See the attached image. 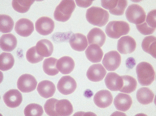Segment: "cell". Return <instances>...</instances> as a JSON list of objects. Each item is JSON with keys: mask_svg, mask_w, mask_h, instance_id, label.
<instances>
[{"mask_svg": "<svg viewBox=\"0 0 156 116\" xmlns=\"http://www.w3.org/2000/svg\"><path fill=\"white\" fill-rule=\"evenodd\" d=\"M86 18L91 24L101 27L108 22L109 15L108 11L101 8L92 7L87 10Z\"/></svg>", "mask_w": 156, "mask_h": 116, "instance_id": "cell-1", "label": "cell"}, {"mask_svg": "<svg viewBox=\"0 0 156 116\" xmlns=\"http://www.w3.org/2000/svg\"><path fill=\"white\" fill-rule=\"evenodd\" d=\"M139 83L142 86L151 85L155 79V73L153 67L149 63L142 62L136 67Z\"/></svg>", "mask_w": 156, "mask_h": 116, "instance_id": "cell-2", "label": "cell"}, {"mask_svg": "<svg viewBox=\"0 0 156 116\" xmlns=\"http://www.w3.org/2000/svg\"><path fill=\"white\" fill-rule=\"evenodd\" d=\"M128 23L124 21H112L108 23L105 28L107 36L113 39H119L122 36L127 35L130 31Z\"/></svg>", "mask_w": 156, "mask_h": 116, "instance_id": "cell-3", "label": "cell"}, {"mask_svg": "<svg viewBox=\"0 0 156 116\" xmlns=\"http://www.w3.org/2000/svg\"><path fill=\"white\" fill-rule=\"evenodd\" d=\"M76 8L74 1H62L56 7L54 12L55 20L61 22H66L70 19Z\"/></svg>", "mask_w": 156, "mask_h": 116, "instance_id": "cell-4", "label": "cell"}, {"mask_svg": "<svg viewBox=\"0 0 156 116\" xmlns=\"http://www.w3.org/2000/svg\"><path fill=\"white\" fill-rule=\"evenodd\" d=\"M125 13L126 18L130 23L137 25L142 24L145 21L146 12L139 5L133 4L129 5Z\"/></svg>", "mask_w": 156, "mask_h": 116, "instance_id": "cell-5", "label": "cell"}, {"mask_svg": "<svg viewBox=\"0 0 156 116\" xmlns=\"http://www.w3.org/2000/svg\"><path fill=\"white\" fill-rule=\"evenodd\" d=\"M101 5L112 15L120 16L123 15L124 11L128 5L127 1L113 0V1H101Z\"/></svg>", "mask_w": 156, "mask_h": 116, "instance_id": "cell-6", "label": "cell"}, {"mask_svg": "<svg viewBox=\"0 0 156 116\" xmlns=\"http://www.w3.org/2000/svg\"><path fill=\"white\" fill-rule=\"evenodd\" d=\"M37 82L34 76L29 74L21 75L17 81V87L23 93H29L35 90Z\"/></svg>", "mask_w": 156, "mask_h": 116, "instance_id": "cell-7", "label": "cell"}, {"mask_svg": "<svg viewBox=\"0 0 156 116\" xmlns=\"http://www.w3.org/2000/svg\"><path fill=\"white\" fill-rule=\"evenodd\" d=\"M121 61V56L119 53L116 51H112L105 54L102 63L108 71H113L119 68Z\"/></svg>", "mask_w": 156, "mask_h": 116, "instance_id": "cell-8", "label": "cell"}, {"mask_svg": "<svg viewBox=\"0 0 156 116\" xmlns=\"http://www.w3.org/2000/svg\"><path fill=\"white\" fill-rule=\"evenodd\" d=\"M58 90L62 94L69 95L75 91L77 87L76 81L71 77L63 76L58 81Z\"/></svg>", "mask_w": 156, "mask_h": 116, "instance_id": "cell-9", "label": "cell"}, {"mask_svg": "<svg viewBox=\"0 0 156 116\" xmlns=\"http://www.w3.org/2000/svg\"><path fill=\"white\" fill-rule=\"evenodd\" d=\"M36 31L41 35L47 36L51 34L54 29V22L51 18L43 16L38 19L35 22Z\"/></svg>", "mask_w": 156, "mask_h": 116, "instance_id": "cell-10", "label": "cell"}, {"mask_svg": "<svg viewBox=\"0 0 156 116\" xmlns=\"http://www.w3.org/2000/svg\"><path fill=\"white\" fill-rule=\"evenodd\" d=\"M136 43L135 39L129 36L121 37L118 42L117 50L121 54H131L136 49Z\"/></svg>", "mask_w": 156, "mask_h": 116, "instance_id": "cell-11", "label": "cell"}, {"mask_svg": "<svg viewBox=\"0 0 156 116\" xmlns=\"http://www.w3.org/2000/svg\"><path fill=\"white\" fill-rule=\"evenodd\" d=\"M3 100L6 105L10 108L18 107L23 101V96L17 89H11L6 92L3 97Z\"/></svg>", "mask_w": 156, "mask_h": 116, "instance_id": "cell-12", "label": "cell"}, {"mask_svg": "<svg viewBox=\"0 0 156 116\" xmlns=\"http://www.w3.org/2000/svg\"><path fill=\"white\" fill-rule=\"evenodd\" d=\"M15 31L18 35L23 37L29 36L34 31V23L26 18H22L16 23Z\"/></svg>", "mask_w": 156, "mask_h": 116, "instance_id": "cell-13", "label": "cell"}, {"mask_svg": "<svg viewBox=\"0 0 156 116\" xmlns=\"http://www.w3.org/2000/svg\"><path fill=\"white\" fill-rule=\"evenodd\" d=\"M106 73V70L101 64H96L89 67L86 75L90 80L97 82L102 80Z\"/></svg>", "mask_w": 156, "mask_h": 116, "instance_id": "cell-14", "label": "cell"}, {"mask_svg": "<svg viewBox=\"0 0 156 116\" xmlns=\"http://www.w3.org/2000/svg\"><path fill=\"white\" fill-rule=\"evenodd\" d=\"M94 100V103L99 107L105 108L111 105L113 97L109 91L102 90L96 94Z\"/></svg>", "mask_w": 156, "mask_h": 116, "instance_id": "cell-15", "label": "cell"}, {"mask_svg": "<svg viewBox=\"0 0 156 116\" xmlns=\"http://www.w3.org/2000/svg\"><path fill=\"white\" fill-rule=\"evenodd\" d=\"M73 111V106L69 100H57L55 106V116H70Z\"/></svg>", "mask_w": 156, "mask_h": 116, "instance_id": "cell-16", "label": "cell"}, {"mask_svg": "<svg viewBox=\"0 0 156 116\" xmlns=\"http://www.w3.org/2000/svg\"><path fill=\"white\" fill-rule=\"evenodd\" d=\"M69 42L73 49L79 52L84 51L88 45L86 36L79 33L72 34L69 39Z\"/></svg>", "mask_w": 156, "mask_h": 116, "instance_id": "cell-17", "label": "cell"}, {"mask_svg": "<svg viewBox=\"0 0 156 116\" xmlns=\"http://www.w3.org/2000/svg\"><path fill=\"white\" fill-rule=\"evenodd\" d=\"M89 45L95 44L101 47L106 40V36L105 32L100 28H94L92 29L87 35Z\"/></svg>", "mask_w": 156, "mask_h": 116, "instance_id": "cell-18", "label": "cell"}, {"mask_svg": "<svg viewBox=\"0 0 156 116\" xmlns=\"http://www.w3.org/2000/svg\"><path fill=\"white\" fill-rule=\"evenodd\" d=\"M105 85L108 89L112 91H117L121 89L123 85L121 76L115 73H109L107 74L105 79Z\"/></svg>", "mask_w": 156, "mask_h": 116, "instance_id": "cell-19", "label": "cell"}, {"mask_svg": "<svg viewBox=\"0 0 156 116\" xmlns=\"http://www.w3.org/2000/svg\"><path fill=\"white\" fill-rule=\"evenodd\" d=\"M113 103L118 110L125 112L130 109L133 102L130 95L119 93L115 97Z\"/></svg>", "mask_w": 156, "mask_h": 116, "instance_id": "cell-20", "label": "cell"}, {"mask_svg": "<svg viewBox=\"0 0 156 116\" xmlns=\"http://www.w3.org/2000/svg\"><path fill=\"white\" fill-rule=\"evenodd\" d=\"M37 90L40 96L45 98H48L53 96L56 88L54 84L51 81L43 80L39 83Z\"/></svg>", "mask_w": 156, "mask_h": 116, "instance_id": "cell-21", "label": "cell"}, {"mask_svg": "<svg viewBox=\"0 0 156 116\" xmlns=\"http://www.w3.org/2000/svg\"><path fill=\"white\" fill-rule=\"evenodd\" d=\"M87 58L93 63H97L101 62L104 53L98 45L95 44L90 45L85 51Z\"/></svg>", "mask_w": 156, "mask_h": 116, "instance_id": "cell-22", "label": "cell"}, {"mask_svg": "<svg viewBox=\"0 0 156 116\" xmlns=\"http://www.w3.org/2000/svg\"><path fill=\"white\" fill-rule=\"evenodd\" d=\"M75 63L72 58L69 56H64L57 61V67L63 74H68L73 71Z\"/></svg>", "mask_w": 156, "mask_h": 116, "instance_id": "cell-23", "label": "cell"}, {"mask_svg": "<svg viewBox=\"0 0 156 116\" xmlns=\"http://www.w3.org/2000/svg\"><path fill=\"white\" fill-rule=\"evenodd\" d=\"M36 48L38 54L44 57L51 56L54 49L52 43L45 39L39 41L36 45Z\"/></svg>", "mask_w": 156, "mask_h": 116, "instance_id": "cell-24", "label": "cell"}, {"mask_svg": "<svg viewBox=\"0 0 156 116\" xmlns=\"http://www.w3.org/2000/svg\"><path fill=\"white\" fill-rule=\"evenodd\" d=\"M1 48L3 51L11 52L16 48L17 39L12 34H4L1 37Z\"/></svg>", "mask_w": 156, "mask_h": 116, "instance_id": "cell-25", "label": "cell"}, {"mask_svg": "<svg viewBox=\"0 0 156 116\" xmlns=\"http://www.w3.org/2000/svg\"><path fill=\"white\" fill-rule=\"evenodd\" d=\"M154 94L152 91L147 87L141 88L136 93V98L141 104L147 105L153 101Z\"/></svg>", "mask_w": 156, "mask_h": 116, "instance_id": "cell-26", "label": "cell"}, {"mask_svg": "<svg viewBox=\"0 0 156 116\" xmlns=\"http://www.w3.org/2000/svg\"><path fill=\"white\" fill-rule=\"evenodd\" d=\"M142 48L143 51L148 53L156 59V38L153 36L146 37L142 43Z\"/></svg>", "mask_w": 156, "mask_h": 116, "instance_id": "cell-27", "label": "cell"}, {"mask_svg": "<svg viewBox=\"0 0 156 116\" xmlns=\"http://www.w3.org/2000/svg\"><path fill=\"white\" fill-rule=\"evenodd\" d=\"M121 77L123 80V85L120 91L123 93L130 94L136 90L137 82L135 78L128 75L121 76Z\"/></svg>", "mask_w": 156, "mask_h": 116, "instance_id": "cell-28", "label": "cell"}, {"mask_svg": "<svg viewBox=\"0 0 156 116\" xmlns=\"http://www.w3.org/2000/svg\"><path fill=\"white\" fill-rule=\"evenodd\" d=\"M58 60L53 57H50L44 60L43 69L44 73L50 76H55L58 74L59 70L57 67Z\"/></svg>", "mask_w": 156, "mask_h": 116, "instance_id": "cell-29", "label": "cell"}, {"mask_svg": "<svg viewBox=\"0 0 156 116\" xmlns=\"http://www.w3.org/2000/svg\"><path fill=\"white\" fill-rule=\"evenodd\" d=\"M15 63V59L11 53H3L0 58V69L2 71H7L12 68Z\"/></svg>", "mask_w": 156, "mask_h": 116, "instance_id": "cell-30", "label": "cell"}, {"mask_svg": "<svg viewBox=\"0 0 156 116\" xmlns=\"http://www.w3.org/2000/svg\"><path fill=\"white\" fill-rule=\"evenodd\" d=\"M34 2L33 0H13L12 1V6L16 12L24 13L29 10Z\"/></svg>", "mask_w": 156, "mask_h": 116, "instance_id": "cell-31", "label": "cell"}, {"mask_svg": "<svg viewBox=\"0 0 156 116\" xmlns=\"http://www.w3.org/2000/svg\"><path fill=\"white\" fill-rule=\"evenodd\" d=\"M0 17L1 32L3 33L10 32L14 26L13 19L9 15H1Z\"/></svg>", "mask_w": 156, "mask_h": 116, "instance_id": "cell-32", "label": "cell"}, {"mask_svg": "<svg viewBox=\"0 0 156 116\" xmlns=\"http://www.w3.org/2000/svg\"><path fill=\"white\" fill-rule=\"evenodd\" d=\"M43 113L44 110L42 106L35 103L28 105L24 111L25 116H41L43 115Z\"/></svg>", "mask_w": 156, "mask_h": 116, "instance_id": "cell-33", "label": "cell"}, {"mask_svg": "<svg viewBox=\"0 0 156 116\" xmlns=\"http://www.w3.org/2000/svg\"><path fill=\"white\" fill-rule=\"evenodd\" d=\"M27 60L28 62L32 64L38 63L44 59V57L38 54L36 46L29 49L26 54Z\"/></svg>", "mask_w": 156, "mask_h": 116, "instance_id": "cell-34", "label": "cell"}, {"mask_svg": "<svg viewBox=\"0 0 156 116\" xmlns=\"http://www.w3.org/2000/svg\"><path fill=\"white\" fill-rule=\"evenodd\" d=\"M57 99L54 98H50L47 100L44 106L45 112L47 115L55 116V103Z\"/></svg>", "mask_w": 156, "mask_h": 116, "instance_id": "cell-35", "label": "cell"}, {"mask_svg": "<svg viewBox=\"0 0 156 116\" xmlns=\"http://www.w3.org/2000/svg\"><path fill=\"white\" fill-rule=\"evenodd\" d=\"M136 27L139 32L145 36L152 34L156 29L149 27L145 22L142 24L136 25Z\"/></svg>", "mask_w": 156, "mask_h": 116, "instance_id": "cell-36", "label": "cell"}, {"mask_svg": "<svg viewBox=\"0 0 156 116\" xmlns=\"http://www.w3.org/2000/svg\"><path fill=\"white\" fill-rule=\"evenodd\" d=\"M156 10H152L148 13L146 18V25L152 29H156Z\"/></svg>", "mask_w": 156, "mask_h": 116, "instance_id": "cell-37", "label": "cell"}, {"mask_svg": "<svg viewBox=\"0 0 156 116\" xmlns=\"http://www.w3.org/2000/svg\"><path fill=\"white\" fill-rule=\"evenodd\" d=\"M94 1H75L77 5L80 7L87 8L90 6Z\"/></svg>", "mask_w": 156, "mask_h": 116, "instance_id": "cell-38", "label": "cell"}]
</instances>
